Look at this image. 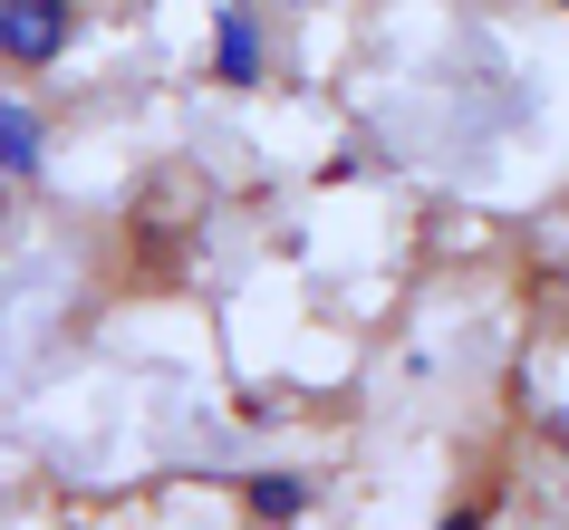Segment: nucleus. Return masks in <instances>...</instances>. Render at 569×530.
Masks as SVG:
<instances>
[{
    "label": "nucleus",
    "mask_w": 569,
    "mask_h": 530,
    "mask_svg": "<svg viewBox=\"0 0 569 530\" xmlns=\"http://www.w3.org/2000/svg\"><path fill=\"white\" fill-rule=\"evenodd\" d=\"M445 530H482V511H445Z\"/></svg>",
    "instance_id": "nucleus-5"
},
{
    "label": "nucleus",
    "mask_w": 569,
    "mask_h": 530,
    "mask_svg": "<svg viewBox=\"0 0 569 530\" xmlns=\"http://www.w3.org/2000/svg\"><path fill=\"white\" fill-rule=\"evenodd\" d=\"M78 39V0H0V68H59Z\"/></svg>",
    "instance_id": "nucleus-1"
},
{
    "label": "nucleus",
    "mask_w": 569,
    "mask_h": 530,
    "mask_svg": "<svg viewBox=\"0 0 569 530\" xmlns=\"http://www.w3.org/2000/svg\"><path fill=\"white\" fill-rule=\"evenodd\" d=\"M212 78H222V88H261V30H251V0H212Z\"/></svg>",
    "instance_id": "nucleus-2"
},
{
    "label": "nucleus",
    "mask_w": 569,
    "mask_h": 530,
    "mask_svg": "<svg viewBox=\"0 0 569 530\" xmlns=\"http://www.w3.org/2000/svg\"><path fill=\"white\" fill-rule=\"evenodd\" d=\"M39 164H49V126H39L20 97H0V174H10V183H30Z\"/></svg>",
    "instance_id": "nucleus-3"
},
{
    "label": "nucleus",
    "mask_w": 569,
    "mask_h": 530,
    "mask_svg": "<svg viewBox=\"0 0 569 530\" xmlns=\"http://www.w3.org/2000/svg\"><path fill=\"white\" fill-rule=\"evenodd\" d=\"M241 501H251V521H300L309 511V472H251Z\"/></svg>",
    "instance_id": "nucleus-4"
}]
</instances>
